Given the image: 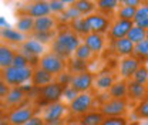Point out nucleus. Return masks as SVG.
Here are the masks:
<instances>
[{
    "instance_id": "obj_1",
    "label": "nucleus",
    "mask_w": 148,
    "mask_h": 125,
    "mask_svg": "<svg viewBox=\"0 0 148 125\" xmlns=\"http://www.w3.org/2000/svg\"><path fill=\"white\" fill-rule=\"evenodd\" d=\"M80 44H81V40L75 33H73L71 30H64L54 37L51 53H54L60 58L66 60L73 55Z\"/></svg>"
},
{
    "instance_id": "obj_2",
    "label": "nucleus",
    "mask_w": 148,
    "mask_h": 125,
    "mask_svg": "<svg viewBox=\"0 0 148 125\" xmlns=\"http://www.w3.org/2000/svg\"><path fill=\"white\" fill-rule=\"evenodd\" d=\"M32 75H33V70L30 67L27 68H16L13 66L7 67L3 70V77L1 80L10 87H21L24 85L29 80H32Z\"/></svg>"
},
{
    "instance_id": "obj_3",
    "label": "nucleus",
    "mask_w": 148,
    "mask_h": 125,
    "mask_svg": "<svg viewBox=\"0 0 148 125\" xmlns=\"http://www.w3.org/2000/svg\"><path fill=\"white\" fill-rule=\"evenodd\" d=\"M38 67L44 71H47L51 75H57L61 74L66 68V60L60 58L58 55H56L54 53H47L43 54L38 60Z\"/></svg>"
},
{
    "instance_id": "obj_4",
    "label": "nucleus",
    "mask_w": 148,
    "mask_h": 125,
    "mask_svg": "<svg viewBox=\"0 0 148 125\" xmlns=\"http://www.w3.org/2000/svg\"><path fill=\"white\" fill-rule=\"evenodd\" d=\"M128 108V102L127 100H114V98H108L103 105L100 112L107 118V117H124V114L127 112Z\"/></svg>"
},
{
    "instance_id": "obj_5",
    "label": "nucleus",
    "mask_w": 148,
    "mask_h": 125,
    "mask_svg": "<svg viewBox=\"0 0 148 125\" xmlns=\"http://www.w3.org/2000/svg\"><path fill=\"white\" fill-rule=\"evenodd\" d=\"M86 23L88 26V30L90 33H97V34H104L110 30V18L104 14H97V13H92L91 16H87L86 17Z\"/></svg>"
},
{
    "instance_id": "obj_6",
    "label": "nucleus",
    "mask_w": 148,
    "mask_h": 125,
    "mask_svg": "<svg viewBox=\"0 0 148 125\" xmlns=\"http://www.w3.org/2000/svg\"><path fill=\"white\" fill-rule=\"evenodd\" d=\"M91 107H92V95L90 92L78 94L70 102V111L73 112L74 115H80V117L87 114L91 109Z\"/></svg>"
},
{
    "instance_id": "obj_7",
    "label": "nucleus",
    "mask_w": 148,
    "mask_h": 125,
    "mask_svg": "<svg viewBox=\"0 0 148 125\" xmlns=\"http://www.w3.org/2000/svg\"><path fill=\"white\" fill-rule=\"evenodd\" d=\"M44 53V44L37 41L36 38H27L26 41L21 43V54L30 61H37L40 55Z\"/></svg>"
},
{
    "instance_id": "obj_8",
    "label": "nucleus",
    "mask_w": 148,
    "mask_h": 125,
    "mask_svg": "<svg viewBox=\"0 0 148 125\" xmlns=\"http://www.w3.org/2000/svg\"><path fill=\"white\" fill-rule=\"evenodd\" d=\"M63 89H64V87L61 84H58L57 81H54L43 88H38V95H41L44 102L54 104V102H58L60 98L63 97Z\"/></svg>"
},
{
    "instance_id": "obj_9",
    "label": "nucleus",
    "mask_w": 148,
    "mask_h": 125,
    "mask_svg": "<svg viewBox=\"0 0 148 125\" xmlns=\"http://www.w3.org/2000/svg\"><path fill=\"white\" fill-rule=\"evenodd\" d=\"M66 112V105L60 101L54 104H49V107L44 112V124L46 125H60L61 118Z\"/></svg>"
},
{
    "instance_id": "obj_10",
    "label": "nucleus",
    "mask_w": 148,
    "mask_h": 125,
    "mask_svg": "<svg viewBox=\"0 0 148 125\" xmlns=\"http://www.w3.org/2000/svg\"><path fill=\"white\" fill-rule=\"evenodd\" d=\"M92 83H94L92 72L84 71V72H80V74L73 75L71 83H70V87H73L78 94H81V92H88V89L92 87Z\"/></svg>"
},
{
    "instance_id": "obj_11",
    "label": "nucleus",
    "mask_w": 148,
    "mask_h": 125,
    "mask_svg": "<svg viewBox=\"0 0 148 125\" xmlns=\"http://www.w3.org/2000/svg\"><path fill=\"white\" fill-rule=\"evenodd\" d=\"M143 63H140L135 57H125L120 61V66H118V71L121 75V80L124 81H130L132 78V75L135 74V71L140 68Z\"/></svg>"
},
{
    "instance_id": "obj_12",
    "label": "nucleus",
    "mask_w": 148,
    "mask_h": 125,
    "mask_svg": "<svg viewBox=\"0 0 148 125\" xmlns=\"http://www.w3.org/2000/svg\"><path fill=\"white\" fill-rule=\"evenodd\" d=\"M33 115L34 109L32 107H18L9 114L7 120L12 125H24Z\"/></svg>"
},
{
    "instance_id": "obj_13",
    "label": "nucleus",
    "mask_w": 148,
    "mask_h": 125,
    "mask_svg": "<svg viewBox=\"0 0 148 125\" xmlns=\"http://www.w3.org/2000/svg\"><path fill=\"white\" fill-rule=\"evenodd\" d=\"M132 26H134L132 21H125V20H118L117 18L110 26L108 36H110V38L112 41L120 40V38H124V37H127V34H128V31L131 30Z\"/></svg>"
},
{
    "instance_id": "obj_14",
    "label": "nucleus",
    "mask_w": 148,
    "mask_h": 125,
    "mask_svg": "<svg viewBox=\"0 0 148 125\" xmlns=\"http://www.w3.org/2000/svg\"><path fill=\"white\" fill-rule=\"evenodd\" d=\"M148 95V88L147 85L134 83V81H127V98H130L131 101H143Z\"/></svg>"
},
{
    "instance_id": "obj_15",
    "label": "nucleus",
    "mask_w": 148,
    "mask_h": 125,
    "mask_svg": "<svg viewBox=\"0 0 148 125\" xmlns=\"http://www.w3.org/2000/svg\"><path fill=\"white\" fill-rule=\"evenodd\" d=\"M27 16H30L32 18H38L44 17V16H50V6L49 1H34L32 4H29V7L26 9Z\"/></svg>"
},
{
    "instance_id": "obj_16",
    "label": "nucleus",
    "mask_w": 148,
    "mask_h": 125,
    "mask_svg": "<svg viewBox=\"0 0 148 125\" xmlns=\"http://www.w3.org/2000/svg\"><path fill=\"white\" fill-rule=\"evenodd\" d=\"M114 83H115V77H114V74H112L111 71H103L94 78L92 85L98 89V91L104 92V91H108Z\"/></svg>"
},
{
    "instance_id": "obj_17",
    "label": "nucleus",
    "mask_w": 148,
    "mask_h": 125,
    "mask_svg": "<svg viewBox=\"0 0 148 125\" xmlns=\"http://www.w3.org/2000/svg\"><path fill=\"white\" fill-rule=\"evenodd\" d=\"M32 83L34 88H43L51 83H54V75L49 74L47 71L41 70L40 67L33 70V75H32Z\"/></svg>"
},
{
    "instance_id": "obj_18",
    "label": "nucleus",
    "mask_w": 148,
    "mask_h": 125,
    "mask_svg": "<svg viewBox=\"0 0 148 125\" xmlns=\"http://www.w3.org/2000/svg\"><path fill=\"white\" fill-rule=\"evenodd\" d=\"M84 44L92 51V54H100L104 50L106 46V40L101 34L97 33H88L87 36L84 37Z\"/></svg>"
},
{
    "instance_id": "obj_19",
    "label": "nucleus",
    "mask_w": 148,
    "mask_h": 125,
    "mask_svg": "<svg viewBox=\"0 0 148 125\" xmlns=\"http://www.w3.org/2000/svg\"><path fill=\"white\" fill-rule=\"evenodd\" d=\"M56 21L54 17L51 16H44V17L34 18V26H33V31L34 33H50L56 29Z\"/></svg>"
},
{
    "instance_id": "obj_20",
    "label": "nucleus",
    "mask_w": 148,
    "mask_h": 125,
    "mask_svg": "<svg viewBox=\"0 0 148 125\" xmlns=\"http://www.w3.org/2000/svg\"><path fill=\"white\" fill-rule=\"evenodd\" d=\"M112 50L115 51L117 55H120L123 58L131 57L132 51H134V44L130 41L127 37H124V38H120V40L112 41Z\"/></svg>"
},
{
    "instance_id": "obj_21",
    "label": "nucleus",
    "mask_w": 148,
    "mask_h": 125,
    "mask_svg": "<svg viewBox=\"0 0 148 125\" xmlns=\"http://www.w3.org/2000/svg\"><path fill=\"white\" fill-rule=\"evenodd\" d=\"M108 95L114 100H127V81L124 80L115 81L108 89Z\"/></svg>"
},
{
    "instance_id": "obj_22",
    "label": "nucleus",
    "mask_w": 148,
    "mask_h": 125,
    "mask_svg": "<svg viewBox=\"0 0 148 125\" xmlns=\"http://www.w3.org/2000/svg\"><path fill=\"white\" fill-rule=\"evenodd\" d=\"M24 97H26V94L23 92V89L20 88V87H13V88H10L7 97L4 98V101H6V104L9 107H16L18 104H21V101L24 100Z\"/></svg>"
},
{
    "instance_id": "obj_23",
    "label": "nucleus",
    "mask_w": 148,
    "mask_h": 125,
    "mask_svg": "<svg viewBox=\"0 0 148 125\" xmlns=\"http://www.w3.org/2000/svg\"><path fill=\"white\" fill-rule=\"evenodd\" d=\"M14 54L16 53L9 46L0 44V68L1 70H4V68H7V67L12 66L13 58H14Z\"/></svg>"
},
{
    "instance_id": "obj_24",
    "label": "nucleus",
    "mask_w": 148,
    "mask_h": 125,
    "mask_svg": "<svg viewBox=\"0 0 148 125\" xmlns=\"http://www.w3.org/2000/svg\"><path fill=\"white\" fill-rule=\"evenodd\" d=\"M73 6L77 9V12L83 16H91L92 12L97 9L95 7V3L94 1H90V0H78V1H73Z\"/></svg>"
},
{
    "instance_id": "obj_25",
    "label": "nucleus",
    "mask_w": 148,
    "mask_h": 125,
    "mask_svg": "<svg viewBox=\"0 0 148 125\" xmlns=\"http://www.w3.org/2000/svg\"><path fill=\"white\" fill-rule=\"evenodd\" d=\"M0 36L3 37L6 41H10V43H23L26 40L24 34L18 33L16 29H12V27L0 30Z\"/></svg>"
},
{
    "instance_id": "obj_26",
    "label": "nucleus",
    "mask_w": 148,
    "mask_h": 125,
    "mask_svg": "<svg viewBox=\"0 0 148 125\" xmlns=\"http://www.w3.org/2000/svg\"><path fill=\"white\" fill-rule=\"evenodd\" d=\"M33 26H34V18H32L30 16H27V14H23L17 20L16 30H17L18 33H21V34L30 33V31H33Z\"/></svg>"
},
{
    "instance_id": "obj_27",
    "label": "nucleus",
    "mask_w": 148,
    "mask_h": 125,
    "mask_svg": "<svg viewBox=\"0 0 148 125\" xmlns=\"http://www.w3.org/2000/svg\"><path fill=\"white\" fill-rule=\"evenodd\" d=\"M104 115L100 111H88L87 114H84L81 117V121L84 125H101V122L104 121Z\"/></svg>"
},
{
    "instance_id": "obj_28",
    "label": "nucleus",
    "mask_w": 148,
    "mask_h": 125,
    "mask_svg": "<svg viewBox=\"0 0 148 125\" xmlns=\"http://www.w3.org/2000/svg\"><path fill=\"white\" fill-rule=\"evenodd\" d=\"M127 38L135 46V44H138V43H141V41H144L147 38V30H144V29H141V27L134 24L131 27V30L128 31V34H127Z\"/></svg>"
},
{
    "instance_id": "obj_29",
    "label": "nucleus",
    "mask_w": 148,
    "mask_h": 125,
    "mask_svg": "<svg viewBox=\"0 0 148 125\" xmlns=\"http://www.w3.org/2000/svg\"><path fill=\"white\" fill-rule=\"evenodd\" d=\"M132 57H135L140 63L147 61L148 60V40L145 38L144 41L138 43L134 46V51H132Z\"/></svg>"
},
{
    "instance_id": "obj_30",
    "label": "nucleus",
    "mask_w": 148,
    "mask_h": 125,
    "mask_svg": "<svg viewBox=\"0 0 148 125\" xmlns=\"http://www.w3.org/2000/svg\"><path fill=\"white\" fill-rule=\"evenodd\" d=\"M71 27H73V33H75L77 36H87L88 33H90V30H88V26H87V23H86V17H78L73 20L71 21Z\"/></svg>"
},
{
    "instance_id": "obj_31",
    "label": "nucleus",
    "mask_w": 148,
    "mask_h": 125,
    "mask_svg": "<svg viewBox=\"0 0 148 125\" xmlns=\"http://www.w3.org/2000/svg\"><path fill=\"white\" fill-rule=\"evenodd\" d=\"M95 7L104 13H112L114 10L120 7V1L118 0H98L95 3Z\"/></svg>"
},
{
    "instance_id": "obj_32",
    "label": "nucleus",
    "mask_w": 148,
    "mask_h": 125,
    "mask_svg": "<svg viewBox=\"0 0 148 125\" xmlns=\"http://www.w3.org/2000/svg\"><path fill=\"white\" fill-rule=\"evenodd\" d=\"M135 17V7H128V6H120L117 9V18L118 20H125V21H132Z\"/></svg>"
},
{
    "instance_id": "obj_33",
    "label": "nucleus",
    "mask_w": 148,
    "mask_h": 125,
    "mask_svg": "<svg viewBox=\"0 0 148 125\" xmlns=\"http://www.w3.org/2000/svg\"><path fill=\"white\" fill-rule=\"evenodd\" d=\"M92 51L83 43V44H80L78 47H77V50L74 51V58H77V60H81V61H90L92 58Z\"/></svg>"
},
{
    "instance_id": "obj_34",
    "label": "nucleus",
    "mask_w": 148,
    "mask_h": 125,
    "mask_svg": "<svg viewBox=\"0 0 148 125\" xmlns=\"http://www.w3.org/2000/svg\"><path fill=\"white\" fill-rule=\"evenodd\" d=\"M131 81L138 83V84H143V85H148V71H147V66L145 64H141L140 66V68L132 75Z\"/></svg>"
},
{
    "instance_id": "obj_35",
    "label": "nucleus",
    "mask_w": 148,
    "mask_h": 125,
    "mask_svg": "<svg viewBox=\"0 0 148 125\" xmlns=\"http://www.w3.org/2000/svg\"><path fill=\"white\" fill-rule=\"evenodd\" d=\"M135 117L138 118V120H148V95L143 100V101H140L138 104H137V107H135Z\"/></svg>"
},
{
    "instance_id": "obj_36",
    "label": "nucleus",
    "mask_w": 148,
    "mask_h": 125,
    "mask_svg": "<svg viewBox=\"0 0 148 125\" xmlns=\"http://www.w3.org/2000/svg\"><path fill=\"white\" fill-rule=\"evenodd\" d=\"M144 18H148V1H141V4L135 9V17L132 20V23H138Z\"/></svg>"
},
{
    "instance_id": "obj_37",
    "label": "nucleus",
    "mask_w": 148,
    "mask_h": 125,
    "mask_svg": "<svg viewBox=\"0 0 148 125\" xmlns=\"http://www.w3.org/2000/svg\"><path fill=\"white\" fill-rule=\"evenodd\" d=\"M78 17H81V14L77 12V9L74 6H69L61 14V20H64V21H73Z\"/></svg>"
},
{
    "instance_id": "obj_38",
    "label": "nucleus",
    "mask_w": 148,
    "mask_h": 125,
    "mask_svg": "<svg viewBox=\"0 0 148 125\" xmlns=\"http://www.w3.org/2000/svg\"><path fill=\"white\" fill-rule=\"evenodd\" d=\"M101 125H128V120L127 117H107L104 118V121Z\"/></svg>"
},
{
    "instance_id": "obj_39",
    "label": "nucleus",
    "mask_w": 148,
    "mask_h": 125,
    "mask_svg": "<svg viewBox=\"0 0 148 125\" xmlns=\"http://www.w3.org/2000/svg\"><path fill=\"white\" fill-rule=\"evenodd\" d=\"M87 67H88V63L87 61H81V60H77V58L71 60V64H70V70L77 72V74L87 71Z\"/></svg>"
},
{
    "instance_id": "obj_40",
    "label": "nucleus",
    "mask_w": 148,
    "mask_h": 125,
    "mask_svg": "<svg viewBox=\"0 0 148 125\" xmlns=\"http://www.w3.org/2000/svg\"><path fill=\"white\" fill-rule=\"evenodd\" d=\"M66 4H67V1H63V0H51V1H49L50 12H53V13H63L67 9Z\"/></svg>"
},
{
    "instance_id": "obj_41",
    "label": "nucleus",
    "mask_w": 148,
    "mask_h": 125,
    "mask_svg": "<svg viewBox=\"0 0 148 125\" xmlns=\"http://www.w3.org/2000/svg\"><path fill=\"white\" fill-rule=\"evenodd\" d=\"M12 66L16 67V68H27V67H29V60H27L21 53L14 54V58H13Z\"/></svg>"
},
{
    "instance_id": "obj_42",
    "label": "nucleus",
    "mask_w": 148,
    "mask_h": 125,
    "mask_svg": "<svg viewBox=\"0 0 148 125\" xmlns=\"http://www.w3.org/2000/svg\"><path fill=\"white\" fill-rule=\"evenodd\" d=\"M33 38H36L41 44H46V43H50L51 40H54V34H53V31H50V33H34Z\"/></svg>"
},
{
    "instance_id": "obj_43",
    "label": "nucleus",
    "mask_w": 148,
    "mask_h": 125,
    "mask_svg": "<svg viewBox=\"0 0 148 125\" xmlns=\"http://www.w3.org/2000/svg\"><path fill=\"white\" fill-rule=\"evenodd\" d=\"M77 95H78V92H77V91H75L73 87H70V85L64 87V89H63V97H64L67 101H70V102L73 101Z\"/></svg>"
},
{
    "instance_id": "obj_44",
    "label": "nucleus",
    "mask_w": 148,
    "mask_h": 125,
    "mask_svg": "<svg viewBox=\"0 0 148 125\" xmlns=\"http://www.w3.org/2000/svg\"><path fill=\"white\" fill-rule=\"evenodd\" d=\"M71 78H73V75L70 72H61V74H58V81L57 83L61 84L63 87H67V85H70Z\"/></svg>"
},
{
    "instance_id": "obj_45",
    "label": "nucleus",
    "mask_w": 148,
    "mask_h": 125,
    "mask_svg": "<svg viewBox=\"0 0 148 125\" xmlns=\"http://www.w3.org/2000/svg\"><path fill=\"white\" fill-rule=\"evenodd\" d=\"M9 91H10V87L0 78V100H1V98H6L7 94H9Z\"/></svg>"
},
{
    "instance_id": "obj_46",
    "label": "nucleus",
    "mask_w": 148,
    "mask_h": 125,
    "mask_svg": "<svg viewBox=\"0 0 148 125\" xmlns=\"http://www.w3.org/2000/svg\"><path fill=\"white\" fill-rule=\"evenodd\" d=\"M24 125H46V124H44V120H43V118L34 117V115H33V117H32V118H30Z\"/></svg>"
},
{
    "instance_id": "obj_47",
    "label": "nucleus",
    "mask_w": 148,
    "mask_h": 125,
    "mask_svg": "<svg viewBox=\"0 0 148 125\" xmlns=\"http://www.w3.org/2000/svg\"><path fill=\"white\" fill-rule=\"evenodd\" d=\"M120 4H123V6H128V7H138L140 4H141V0H123V1H120Z\"/></svg>"
},
{
    "instance_id": "obj_48",
    "label": "nucleus",
    "mask_w": 148,
    "mask_h": 125,
    "mask_svg": "<svg viewBox=\"0 0 148 125\" xmlns=\"http://www.w3.org/2000/svg\"><path fill=\"white\" fill-rule=\"evenodd\" d=\"M135 26H138V27H141V29H144V30H148V18H144V20L135 23Z\"/></svg>"
},
{
    "instance_id": "obj_49",
    "label": "nucleus",
    "mask_w": 148,
    "mask_h": 125,
    "mask_svg": "<svg viewBox=\"0 0 148 125\" xmlns=\"http://www.w3.org/2000/svg\"><path fill=\"white\" fill-rule=\"evenodd\" d=\"M10 26H9V23H7V20L4 17H0V30H3V29H9Z\"/></svg>"
},
{
    "instance_id": "obj_50",
    "label": "nucleus",
    "mask_w": 148,
    "mask_h": 125,
    "mask_svg": "<svg viewBox=\"0 0 148 125\" xmlns=\"http://www.w3.org/2000/svg\"><path fill=\"white\" fill-rule=\"evenodd\" d=\"M128 125H141V122H140L138 120H134V121H131V122H128Z\"/></svg>"
},
{
    "instance_id": "obj_51",
    "label": "nucleus",
    "mask_w": 148,
    "mask_h": 125,
    "mask_svg": "<svg viewBox=\"0 0 148 125\" xmlns=\"http://www.w3.org/2000/svg\"><path fill=\"white\" fill-rule=\"evenodd\" d=\"M141 125H148V120H145V121H143V122H141Z\"/></svg>"
},
{
    "instance_id": "obj_52",
    "label": "nucleus",
    "mask_w": 148,
    "mask_h": 125,
    "mask_svg": "<svg viewBox=\"0 0 148 125\" xmlns=\"http://www.w3.org/2000/svg\"><path fill=\"white\" fill-rule=\"evenodd\" d=\"M1 120H3V112L0 111V121H1Z\"/></svg>"
},
{
    "instance_id": "obj_53",
    "label": "nucleus",
    "mask_w": 148,
    "mask_h": 125,
    "mask_svg": "<svg viewBox=\"0 0 148 125\" xmlns=\"http://www.w3.org/2000/svg\"><path fill=\"white\" fill-rule=\"evenodd\" d=\"M1 107H3V105H1V100H0V111H1Z\"/></svg>"
},
{
    "instance_id": "obj_54",
    "label": "nucleus",
    "mask_w": 148,
    "mask_h": 125,
    "mask_svg": "<svg viewBox=\"0 0 148 125\" xmlns=\"http://www.w3.org/2000/svg\"><path fill=\"white\" fill-rule=\"evenodd\" d=\"M75 125H84V124L83 122H78V124H75Z\"/></svg>"
},
{
    "instance_id": "obj_55",
    "label": "nucleus",
    "mask_w": 148,
    "mask_h": 125,
    "mask_svg": "<svg viewBox=\"0 0 148 125\" xmlns=\"http://www.w3.org/2000/svg\"><path fill=\"white\" fill-rule=\"evenodd\" d=\"M147 40H148V30H147Z\"/></svg>"
},
{
    "instance_id": "obj_56",
    "label": "nucleus",
    "mask_w": 148,
    "mask_h": 125,
    "mask_svg": "<svg viewBox=\"0 0 148 125\" xmlns=\"http://www.w3.org/2000/svg\"><path fill=\"white\" fill-rule=\"evenodd\" d=\"M147 71H148V66H147Z\"/></svg>"
},
{
    "instance_id": "obj_57",
    "label": "nucleus",
    "mask_w": 148,
    "mask_h": 125,
    "mask_svg": "<svg viewBox=\"0 0 148 125\" xmlns=\"http://www.w3.org/2000/svg\"><path fill=\"white\" fill-rule=\"evenodd\" d=\"M147 88H148V85H147Z\"/></svg>"
}]
</instances>
